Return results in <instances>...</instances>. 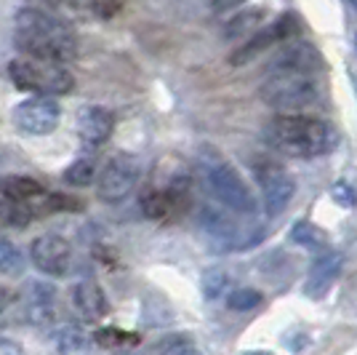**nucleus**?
Returning a JSON list of instances; mask_svg holds the SVG:
<instances>
[{
    "label": "nucleus",
    "mask_w": 357,
    "mask_h": 355,
    "mask_svg": "<svg viewBox=\"0 0 357 355\" xmlns=\"http://www.w3.org/2000/svg\"><path fill=\"white\" fill-rule=\"evenodd\" d=\"M61 120V110L59 104L54 102L51 96H35V99H27L22 102L14 110V123L16 129H22L24 133H32V136H45V133L56 131Z\"/></svg>",
    "instance_id": "9b49d317"
},
{
    "label": "nucleus",
    "mask_w": 357,
    "mask_h": 355,
    "mask_svg": "<svg viewBox=\"0 0 357 355\" xmlns=\"http://www.w3.org/2000/svg\"><path fill=\"white\" fill-rule=\"evenodd\" d=\"M8 75L16 83V89L43 94V96H59L73 91L75 78L61 61L40 59V57H19L8 64Z\"/></svg>",
    "instance_id": "0eeeda50"
},
{
    "label": "nucleus",
    "mask_w": 357,
    "mask_h": 355,
    "mask_svg": "<svg viewBox=\"0 0 357 355\" xmlns=\"http://www.w3.org/2000/svg\"><path fill=\"white\" fill-rule=\"evenodd\" d=\"M35 211L30 203H22V201H0V224H14V227H24L32 222Z\"/></svg>",
    "instance_id": "4be33fe9"
},
{
    "label": "nucleus",
    "mask_w": 357,
    "mask_h": 355,
    "mask_svg": "<svg viewBox=\"0 0 357 355\" xmlns=\"http://www.w3.org/2000/svg\"><path fill=\"white\" fill-rule=\"evenodd\" d=\"M73 305L86 321H99L107 312V296L93 281H80L73 289Z\"/></svg>",
    "instance_id": "dca6fc26"
},
{
    "label": "nucleus",
    "mask_w": 357,
    "mask_h": 355,
    "mask_svg": "<svg viewBox=\"0 0 357 355\" xmlns=\"http://www.w3.org/2000/svg\"><path fill=\"white\" fill-rule=\"evenodd\" d=\"M229 289V278L224 270H206L203 273V294L206 299H219V296L227 294Z\"/></svg>",
    "instance_id": "bb28decb"
},
{
    "label": "nucleus",
    "mask_w": 357,
    "mask_h": 355,
    "mask_svg": "<svg viewBox=\"0 0 357 355\" xmlns=\"http://www.w3.org/2000/svg\"><path fill=\"white\" fill-rule=\"evenodd\" d=\"M331 195H333V201H336L342 208L357 206V190L352 187V184H347V182H336V184L331 187Z\"/></svg>",
    "instance_id": "c85d7f7f"
},
{
    "label": "nucleus",
    "mask_w": 357,
    "mask_h": 355,
    "mask_svg": "<svg viewBox=\"0 0 357 355\" xmlns=\"http://www.w3.org/2000/svg\"><path fill=\"white\" fill-rule=\"evenodd\" d=\"M0 193L3 198L11 201H22V203H32L45 193L40 187V182H35L30 177H3L0 179Z\"/></svg>",
    "instance_id": "f3484780"
},
{
    "label": "nucleus",
    "mask_w": 357,
    "mask_h": 355,
    "mask_svg": "<svg viewBox=\"0 0 357 355\" xmlns=\"http://www.w3.org/2000/svg\"><path fill=\"white\" fill-rule=\"evenodd\" d=\"M96 342L107 345V347H128V345H136L139 337L128 334V331H120V328H102V331H96Z\"/></svg>",
    "instance_id": "cd10ccee"
},
{
    "label": "nucleus",
    "mask_w": 357,
    "mask_h": 355,
    "mask_svg": "<svg viewBox=\"0 0 357 355\" xmlns=\"http://www.w3.org/2000/svg\"><path fill=\"white\" fill-rule=\"evenodd\" d=\"M291 240L304 246V249H326L328 246V236L317 227V224L307 222V219H298L291 227Z\"/></svg>",
    "instance_id": "aec40b11"
},
{
    "label": "nucleus",
    "mask_w": 357,
    "mask_h": 355,
    "mask_svg": "<svg viewBox=\"0 0 357 355\" xmlns=\"http://www.w3.org/2000/svg\"><path fill=\"white\" fill-rule=\"evenodd\" d=\"M16 45L40 59L51 61H73L77 57V35L59 16L40 11V8H24L16 14Z\"/></svg>",
    "instance_id": "f03ea898"
},
{
    "label": "nucleus",
    "mask_w": 357,
    "mask_h": 355,
    "mask_svg": "<svg viewBox=\"0 0 357 355\" xmlns=\"http://www.w3.org/2000/svg\"><path fill=\"white\" fill-rule=\"evenodd\" d=\"M197 222L203 227V233L224 252H245L256 243H261V238L267 236L264 224L248 222L245 214L238 211H224V208L203 206L197 211Z\"/></svg>",
    "instance_id": "39448f33"
},
{
    "label": "nucleus",
    "mask_w": 357,
    "mask_h": 355,
    "mask_svg": "<svg viewBox=\"0 0 357 355\" xmlns=\"http://www.w3.org/2000/svg\"><path fill=\"white\" fill-rule=\"evenodd\" d=\"M256 171V182L261 187V201H264V208H267L269 217H278L283 214L285 206L291 203V198L296 193V182L294 177L283 171L280 166L269 161H261L259 166H253Z\"/></svg>",
    "instance_id": "1a4fd4ad"
},
{
    "label": "nucleus",
    "mask_w": 357,
    "mask_h": 355,
    "mask_svg": "<svg viewBox=\"0 0 357 355\" xmlns=\"http://www.w3.org/2000/svg\"><path fill=\"white\" fill-rule=\"evenodd\" d=\"M261 291H256V289H235V291H229L227 296V305H229V310H238V312H245V310H256L259 305H261Z\"/></svg>",
    "instance_id": "393cba45"
},
{
    "label": "nucleus",
    "mask_w": 357,
    "mask_h": 355,
    "mask_svg": "<svg viewBox=\"0 0 357 355\" xmlns=\"http://www.w3.org/2000/svg\"><path fill=\"white\" fill-rule=\"evenodd\" d=\"M11 302H14V294H11V291H8L6 286H0V312L6 310V307H8Z\"/></svg>",
    "instance_id": "7c9ffc66"
},
{
    "label": "nucleus",
    "mask_w": 357,
    "mask_h": 355,
    "mask_svg": "<svg viewBox=\"0 0 357 355\" xmlns=\"http://www.w3.org/2000/svg\"><path fill=\"white\" fill-rule=\"evenodd\" d=\"M344 267V256L333 249H326L310 267V275H307V283H304V294L312 296V299H320L331 291V286L339 281Z\"/></svg>",
    "instance_id": "4468645a"
},
{
    "label": "nucleus",
    "mask_w": 357,
    "mask_h": 355,
    "mask_svg": "<svg viewBox=\"0 0 357 355\" xmlns=\"http://www.w3.org/2000/svg\"><path fill=\"white\" fill-rule=\"evenodd\" d=\"M267 14V8L264 6H256V8H248V11H240L235 14L229 22H227V27H224V38H248L259 24H261V19Z\"/></svg>",
    "instance_id": "a211bd4d"
},
{
    "label": "nucleus",
    "mask_w": 357,
    "mask_h": 355,
    "mask_svg": "<svg viewBox=\"0 0 357 355\" xmlns=\"http://www.w3.org/2000/svg\"><path fill=\"white\" fill-rule=\"evenodd\" d=\"M93 174H96V163L91 161V158H80V161H75L67 171H64V179L75 184V187H86L93 182Z\"/></svg>",
    "instance_id": "a878e982"
},
{
    "label": "nucleus",
    "mask_w": 357,
    "mask_h": 355,
    "mask_svg": "<svg viewBox=\"0 0 357 355\" xmlns=\"http://www.w3.org/2000/svg\"><path fill=\"white\" fill-rule=\"evenodd\" d=\"M139 174H142L139 158H134V155H115L105 166L102 177H99V198L105 203H120V201H126L131 195V190L136 187Z\"/></svg>",
    "instance_id": "6e6552de"
},
{
    "label": "nucleus",
    "mask_w": 357,
    "mask_h": 355,
    "mask_svg": "<svg viewBox=\"0 0 357 355\" xmlns=\"http://www.w3.org/2000/svg\"><path fill=\"white\" fill-rule=\"evenodd\" d=\"M32 265L38 267L43 275H64L73 267V246L56 233H45L35 238L30 246Z\"/></svg>",
    "instance_id": "f8f14e48"
},
{
    "label": "nucleus",
    "mask_w": 357,
    "mask_h": 355,
    "mask_svg": "<svg viewBox=\"0 0 357 355\" xmlns=\"http://www.w3.org/2000/svg\"><path fill=\"white\" fill-rule=\"evenodd\" d=\"M347 3H349V6H352V8L357 11V0H347Z\"/></svg>",
    "instance_id": "473e14b6"
},
{
    "label": "nucleus",
    "mask_w": 357,
    "mask_h": 355,
    "mask_svg": "<svg viewBox=\"0 0 357 355\" xmlns=\"http://www.w3.org/2000/svg\"><path fill=\"white\" fill-rule=\"evenodd\" d=\"M0 353L16 355V353H22V347H19V345H11V342H0Z\"/></svg>",
    "instance_id": "2f4dec72"
},
{
    "label": "nucleus",
    "mask_w": 357,
    "mask_h": 355,
    "mask_svg": "<svg viewBox=\"0 0 357 355\" xmlns=\"http://www.w3.org/2000/svg\"><path fill=\"white\" fill-rule=\"evenodd\" d=\"M115 129V115L99 107V104H86L77 110V133L89 147H99L112 136Z\"/></svg>",
    "instance_id": "2eb2a0df"
},
{
    "label": "nucleus",
    "mask_w": 357,
    "mask_h": 355,
    "mask_svg": "<svg viewBox=\"0 0 357 355\" xmlns=\"http://www.w3.org/2000/svg\"><path fill=\"white\" fill-rule=\"evenodd\" d=\"M32 302H30V321L32 324H48L51 315H54V289L43 286V283H32Z\"/></svg>",
    "instance_id": "6ab92c4d"
},
{
    "label": "nucleus",
    "mask_w": 357,
    "mask_h": 355,
    "mask_svg": "<svg viewBox=\"0 0 357 355\" xmlns=\"http://www.w3.org/2000/svg\"><path fill=\"white\" fill-rule=\"evenodd\" d=\"M197 171H200L206 190L224 208L245 214V217H251L256 211V198H253L251 187L243 182V177L235 171V166L227 161L216 147L203 145L197 150Z\"/></svg>",
    "instance_id": "20e7f679"
},
{
    "label": "nucleus",
    "mask_w": 357,
    "mask_h": 355,
    "mask_svg": "<svg viewBox=\"0 0 357 355\" xmlns=\"http://www.w3.org/2000/svg\"><path fill=\"white\" fill-rule=\"evenodd\" d=\"M197 347H195L192 334L187 331H176V334H165L160 342L152 345V353L158 355H192Z\"/></svg>",
    "instance_id": "412c9836"
},
{
    "label": "nucleus",
    "mask_w": 357,
    "mask_h": 355,
    "mask_svg": "<svg viewBox=\"0 0 357 355\" xmlns=\"http://www.w3.org/2000/svg\"><path fill=\"white\" fill-rule=\"evenodd\" d=\"M355 48H357V38H355Z\"/></svg>",
    "instance_id": "72a5a7b5"
},
{
    "label": "nucleus",
    "mask_w": 357,
    "mask_h": 355,
    "mask_svg": "<svg viewBox=\"0 0 357 355\" xmlns=\"http://www.w3.org/2000/svg\"><path fill=\"white\" fill-rule=\"evenodd\" d=\"M190 190H192L190 163L176 152L163 155L152 166L147 187L142 193V208L149 219H158V222L176 219L190 203Z\"/></svg>",
    "instance_id": "f257e3e1"
},
{
    "label": "nucleus",
    "mask_w": 357,
    "mask_h": 355,
    "mask_svg": "<svg viewBox=\"0 0 357 355\" xmlns=\"http://www.w3.org/2000/svg\"><path fill=\"white\" fill-rule=\"evenodd\" d=\"M54 340H56V350L59 353H83L89 347V340H86L80 326H61Z\"/></svg>",
    "instance_id": "5701e85b"
},
{
    "label": "nucleus",
    "mask_w": 357,
    "mask_h": 355,
    "mask_svg": "<svg viewBox=\"0 0 357 355\" xmlns=\"http://www.w3.org/2000/svg\"><path fill=\"white\" fill-rule=\"evenodd\" d=\"M240 3H243V0H213V8H216V11H229V8H235Z\"/></svg>",
    "instance_id": "c756f323"
},
{
    "label": "nucleus",
    "mask_w": 357,
    "mask_h": 355,
    "mask_svg": "<svg viewBox=\"0 0 357 355\" xmlns=\"http://www.w3.org/2000/svg\"><path fill=\"white\" fill-rule=\"evenodd\" d=\"M320 70H323V54L304 41L280 48L267 64V73H320Z\"/></svg>",
    "instance_id": "ddd939ff"
},
{
    "label": "nucleus",
    "mask_w": 357,
    "mask_h": 355,
    "mask_svg": "<svg viewBox=\"0 0 357 355\" xmlns=\"http://www.w3.org/2000/svg\"><path fill=\"white\" fill-rule=\"evenodd\" d=\"M298 32H301V27H298L296 14H283L280 19H278V22H272V24H269V27H264V30L251 32V35H248V41L240 45L238 51H232V57H229V64L240 67V64L251 61L253 57H259L264 48L275 45L278 41H285V38H296Z\"/></svg>",
    "instance_id": "9d476101"
},
{
    "label": "nucleus",
    "mask_w": 357,
    "mask_h": 355,
    "mask_svg": "<svg viewBox=\"0 0 357 355\" xmlns=\"http://www.w3.org/2000/svg\"><path fill=\"white\" fill-rule=\"evenodd\" d=\"M261 99L280 113H301L323 99V86L317 73H267L261 83Z\"/></svg>",
    "instance_id": "423d86ee"
},
{
    "label": "nucleus",
    "mask_w": 357,
    "mask_h": 355,
    "mask_svg": "<svg viewBox=\"0 0 357 355\" xmlns=\"http://www.w3.org/2000/svg\"><path fill=\"white\" fill-rule=\"evenodd\" d=\"M267 142L288 158H320L339 145V131L323 118L285 113L267 126Z\"/></svg>",
    "instance_id": "7ed1b4c3"
},
{
    "label": "nucleus",
    "mask_w": 357,
    "mask_h": 355,
    "mask_svg": "<svg viewBox=\"0 0 357 355\" xmlns=\"http://www.w3.org/2000/svg\"><path fill=\"white\" fill-rule=\"evenodd\" d=\"M0 273H6V275H22L24 273V256L8 238H0Z\"/></svg>",
    "instance_id": "b1692460"
}]
</instances>
